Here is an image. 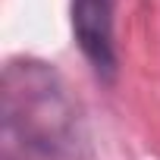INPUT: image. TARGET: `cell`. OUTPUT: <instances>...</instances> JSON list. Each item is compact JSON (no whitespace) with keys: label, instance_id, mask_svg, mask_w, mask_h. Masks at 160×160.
I'll use <instances>...</instances> for the list:
<instances>
[{"label":"cell","instance_id":"1","mask_svg":"<svg viewBox=\"0 0 160 160\" xmlns=\"http://www.w3.org/2000/svg\"><path fill=\"white\" fill-rule=\"evenodd\" d=\"M82 107L44 60H10L0 75V160H88Z\"/></svg>","mask_w":160,"mask_h":160},{"label":"cell","instance_id":"2","mask_svg":"<svg viewBox=\"0 0 160 160\" xmlns=\"http://www.w3.org/2000/svg\"><path fill=\"white\" fill-rule=\"evenodd\" d=\"M72 35L85 63L101 82H116L119 53H116V16L113 0H72Z\"/></svg>","mask_w":160,"mask_h":160}]
</instances>
